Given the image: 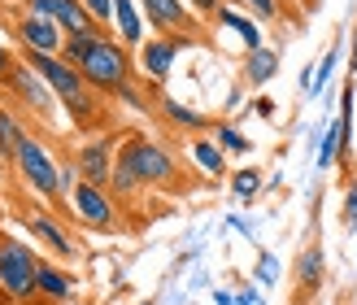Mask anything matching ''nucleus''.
<instances>
[{
    "label": "nucleus",
    "mask_w": 357,
    "mask_h": 305,
    "mask_svg": "<svg viewBox=\"0 0 357 305\" xmlns=\"http://www.w3.org/2000/svg\"><path fill=\"white\" fill-rule=\"evenodd\" d=\"M22 61H26L35 75H40V79L52 87V96L66 105L75 122H92V118L100 114V105H96V96H92V87H87L83 75H79V66H70L61 52H22Z\"/></svg>",
    "instance_id": "nucleus-1"
},
{
    "label": "nucleus",
    "mask_w": 357,
    "mask_h": 305,
    "mask_svg": "<svg viewBox=\"0 0 357 305\" xmlns=\"http://www.w3.org/2000/svg\"><path fill=\"white\" fill-rule=\"evenodd\" d=\"M79 75L96 96H118L122 87H131V48L114 35H100L92 52L79 61Z\"/></svg>",
    "instance_id": "nucleus-2"
},
{
    "label": "nucleus",
    "mask_w": 357,
    "mask_h": 305,
    "mask_svg": "<svg viewBox=\"0 0 357 305\" xmlns=\"http://www.w3.org/2000/svg\"><path fill=\"white\" fill-rule=\"evenodd\" d=\"M118 166H127L139 188L149 184H178V161L157 144V140H144V135H127L118 144Z\"/></svg>",
    "instance_id": "nucleus-3"
},
{
    "label": "nucleus",
    "mask_w": 357,
    "mask_h": 305,
    "mask_svg": "<svg viewBox=\"0 0 357 305\" xmlns=\"http://www.w3.org/2000/svg\"><path fill=\"white\" fill-rule=\"evenodd\" d=\"M35 271H40V258L22 240H13V236L0 240V292L13 305L35 301Z\"/></svg>",
    "instance_id": "nucleus-4"
},
{
    "label": "nucleus",
    "mask_w": 357,
    "mask_h": 305,
    "mask_svg": "<svg viewBox=\"0 0 357 305\" xmlns=\"http://www.w3.org/2000/svg\"><path fill=\"white\" fill-rule=\"evenodd\" d=\"M13 166L17 174H22V184L35 192V196H44V201H57L61 196V179H57V161H52V153L40 144V140H22V149H17L13 157Z\"/></svg>",
    "instance_id": "nucleus-5"
},
{
    "label": "nucleus",
    "mask_w": 357,
    "mask_h": 305,
    "mask_svg": "<svg viewBox=\"0 0 357 305\" xmlns=\"http://www.w3.org/2000/svg\"><path fill=\"white\" fill-rule=\"evenodd\" d=\"M70 196V209H75V218L83 227H92V231H118V205H114V196L96 188V184H87V179H79L75 188L66 192Z\"/></svg>",
    "instance_id": "nucleus-6"
},
{
    "label": "nucleus",
    "mask_w": 357,
    "mask_h": 305,
    "mask_svg": "<svg viewBox=\"0 0 357 305\" xmlns=\"http://www.w3.org/2000/svg\"><path fill=\"white\" fill-rule=\"evenodd\" d=\"M5 87L26 105L31 114H40V118H48V122H57V96H52V87H48L40 75H35L26 61H13V70L5 75Z\"/></svg>",
    "instance_id": "nucleus-7"
},
{
    "label": "nucleus",
    "mask_w": 357,
    "mask_h": 305,
    "mask_svg": "<svg viewBox=\"0 0 357 305\" xmlns=\"http://www.w3.org/2000/svg\"><path fill=\"white\" fill-rule=\"evenodd\" d=\"M13 40L22 44V52H61L66 31H61L57 22H48L44 13L22 9V13L13 17Z\"/></svg>",
    "instance_id": "nucleus-8"
},
{
    "label": "nucleus",
    "mask_w": 357,
    "mask_h": 305,
    "mask_svg": "<svg viewBox=\"0 0 357 305\" xmlns=\"http://www.w3.org/2000/svg\"><path fill=\"white\" fill-rule=\"evenodd\" d=\"M118 144L109 135H96V140H87V144L75 153V170L79 179H87V184H96V188H109V174H114V157Z\"/></svg>",
    "instance_id": "nucleus-9"
},
{
    "label": "nucleus",
    "mask_w": 357,
    "mask_h": 305,
    "mask_svg": "<svg viewBox=\"0 0 357 305\" xmlns=\"http://www.w3.org/2000/svg\"><path fill=\"white\" fill-rule=\"evenodd\" d=\"M139 13H144V22L162 35H188L196 27V13L183 5V0H135Z\"/></svg>",
    "instance_id": "nucleus-10"
},
{
    "label": "nucleus",
    "mask_w": 357,
    "mask_h": 305,
    "mask_svg": "<svg viewBox=\"0 0 357 305\" xmlns=\"http://www.w3.org/2000/svg\"><path fill=\"white\" fill-rule=\"evenodd\" d=\"M183 44H188V35H157V40H144L139 44V66H144V75L162 83Z\"/></svg>",
    "instance_id": "nucleus-11"
},
{
    "label": "nucleus",
    "mask_w": 357,
    "mask_h": 305,
    "mask_svg": "<svg viewBox=\"0 0 357 305\" xmlns=\"http://www.w3.org/2000/svg\"><path fill=\"white\" fill-rule=\"evenodd\" d=\"M26 231L35 240H40L44 248H52L57 258H75V240H70V231L52 218V214H44V209H31L26 214Z\"/></svg>",
    "instance_id": "nucleus-12"
},
{
    "label": "nucleus",
    "mask_w": 357,
    "mask_h": 305,
    "mask_svg": "<svg viewBox=\"0 0 357 305\" xmlns=\"http://www.w3.org/2000/svg\"><path fill=\"white\" fill-rule=\"evenodd\" d=\"M26 9H31V13H44L48 22H57L66 35L92 27V17H87V9L79 5V0H26Z\"/></svg>",
    "instance_id": "nucleus-13"
},
{
    "label": "nucleus",
    "mask_w": 357,
    "mask_h": 305,
    "mask_svg": "<svg viewBox=\"0 0 357 305\" xmlns=\"http://www.w3.org/2000/svg\"><path fill=\"white\" fill-rule=\"evenodd\" d=\"M35 297H44L52 305H66L70 297H75V279H70L61 266L40 262V271H35Z\"/></svg>",
    "instance_id": "nucleus-14"
},
{
    "label": "nucleus",
    "mask_w": 357,
    "mask_h": 305,
    "mask_svg": "<svg viewBox=\"0 0 357 305\" xmlns=\"http://www.w3.org/2000/svg\"><path fill=\"white\" fill-rule=\"evenodd\" d=\"M323 244H305L301 248V258H296V297L301 301H310L318 292V283H323Z\"/></svg>",
    "instance_id": "nucleus-15"
},
{
    "label": "nucleus",
    "mask_w": 357,
    "mask_h": 305,
    "mask_svg": "<svg viewBox=\"0 0 357 305\" xmlns=\"http://www.w3.org/2000/svg\"><path fill=\"white\" fill-rule=\"evenodd\" d=\"M213 22H218L222 31H236L240 44H244V52H248V48H261V22H257V17H244L240 9L218 5V9H213Z\"/></svg>",
    "instance_id": "nucleus-16"
},
{
    "label": "nucleus",
    "mask_w": 357,
    "mask_h": 305,
    "mask_svg": "<svg viewBox=\"0 0 357 305\" xmlns=\"http://www.w3.org/2000/svg\"><path fill=\"white\" fill-rule=\"evenodd\" d=\"M114 31L127 48L144 44V13H139L135 0H114Z\"/></svg>",
    "instance_id": "nucleus-17"
},
{
    "label": "nucleus",
    "mask_w": 357,
    "mask_h": 305,
    "mask_svg": "<svg viewBox=\"0 0 357 305\" xmlns=\"http://www.w3.org/2000/svg\"><path fill=\"white\" fill-rule=\"evenodd\" d=\"M279 75V48H248L244 52V83L248 87H266Z\"/></svg>",
    "instance_id": "nucleus-18"
},
{
    "label": "nucleus",
    "mask_w": 357,
    "mask_h": 305,
    "mask_svg": "<svg viewBox=\"0 0 357 305\" xmlns=\"http://www.w3.org/2000/svg\"><path fill=\"white\" fill-rule=\"evenodd\" d=\"M192 161L201 166V174H209V179H222L227 174V153L218 149V140L213 135H196L192 140Z\"/></svg>",
    "instance_id": "nucleus-19"
},
{
    "label": "nucleus",
    "mask_w": 357,
    "mask_h": 305,
    "mask_svg": "<svg viewBox=\"0 0 357 305\" xmlns=\"http://www.w3.org/2000/svg\"><path fill=\"white\" fill-rule=\"evenodd\" d=\"M162 114H166V122H170L174 131H196V135L209 131V118L188 110V105H178V101H162Z\"/></svg>",
    "instance_id": "nucleus-20"
},
{
    "label": "nucleus",
    "mask_w": 357,
    "mask_h": 305,
    "mask_svg": "<svg viewBox=\"0 0 357 305\" xmlns=\"http://www.w3.org/2000/svg\"><path fill=\"white\" fill-rule=\"evenodd\" d=\"M100 35H105L100 27H87V31H70L66 40H61V57H66L70 66H79V61L87 57V52H92V44L100 40Z\"/></svg>",
    "instance_id": "nucleus-21"
},
{
    "label": "nucleus",
    "mask_w": 357,
    "mask_h": 305,
    "mask_svg": "<svg viewBox=\"0 0 357 305\" xmlns=\"http://www.w3.org/2000/svg\"><path fill=\"white\" fill-rule=\"evenodd\" d=\"M22 140H26V131H22V122H17V114L13 110H0V157L13 161L17 149H22Z\"/></svg>",
    "instance_id": "nucleus-22"
},
{
    "label": "nucleus",
    "mask_w": 357,
    "mask_h": 305,
    "mask_svg": "<svg viewBox=\"0 0 357 305\" xmlns=\"http://www.w3.org/2000/svg\"><path fill=\"white\" fill-rule=\"evenodd\" d=\"M335 161H344V144H340V122H327L323 131V144H318V170H331Z\"/></svg>",
    "instance_id": "nucleus-23"
},
{
    "label": "nucleus",
    "mask_w": 357,
    "mask_h": 305,
    "mask_svg": "<svg viewBox=\"0 0 357 305\" xmlns=\"http://www.w3.org/2000/svg\"><path fill=\"white\" fill-rule=\"evenodd\" d=\"M209 135L218 140V149H222V153H253V144H248V135H244V131H236L231 122H213V127H209Z\"/></svg>",
    "instance_id": "nucleus-24"
},
{
    "label": "nucleus",
    "mask_w": 357,
    "mask_h": 305,
    "mask_svg": "<svg viewBox=\"0 0 357 305\" xmlns=\"http://www.w3.org/2000/svg\"><path fill=\"white\" fill-rule=\"evenodd\" d=\"M231 192H236L240 201H253V196L261 192V174H257L253 166H248V170H240L236 179H231Z\"/></svg>",
    "instance_id": "nucleus-25"
},
{
    "label": "nucleus",
    "mask_w": 357,
    "mask_h": 305,
    "mask_svg": "<svg viewBox=\"0 0 357 305\" xmlns=\"http://www.w3.org/2000/svg\"><path fill=\"white\" fill-rule=\"evenodd\" d=\"M79 5L87 9L92 27H100V31H109V27H114V0H79Z\"/></svg>",
    "instance_id": "nucleus-26"
},
{
    "label": "nucleus",
    "mask_w": 357,
    "mask_h": 305,
    "mask_svg": "<svg viewBox=\"0 0 357 305\" xmlns=\"http://www.w3.org/2000/svg\"><path fill=\"white\" fill-rule=\"evenodd\" d=\"M109 192H118V196H131V192H139V179H135L127 166H118V161H114V174H109Z\"/></svg>",
    "instance_id": "nucleus-27"
},
{
    "label": "nucleus",
    "mask_w": 357,
    "mask_h": 305,
    "mask_svg": "<svg viewBox=\"0 0 357 305\" xmlns=\"http://www.w3.org/2000/svg\"><path fill=\"white\" fill-rule=\"evenodd\" d=\"M248 5V13H257V22H275L279 17V0H240Z\"/></svg>",
    "instance_id": "nucleus-28"
},
{
    "label": "nucleus",
    "mask_w": 357,
    "mask_h": 305,
    "mask_svg": "<svg viewBox=\"0 0 357 305\" xmlns=\"http://www.w3.org/2000/svg\"><path fill=\"white\" fill-rule=\"evenodd\" d=\"M275 279H279V262H275L271 253H261V262H257V283H266V288H271Z\"/></svg>",
    "instance_id": "nucleus-29"
},
{
    "label": "nucleus",
    "mask_w": 357,
    "mask_h": 305,
    "mask_svg": "<svg viewBox=\"0 0 357 305\" xmlns=\"http://www.w3.org/2000/svg\"><path fill=\"white\" fill-rule=\"evenodd\" d=\"M344 227L357 231V179H353L349 192H344Z\"/></svg>",
    "instance_id": "nucleus-30"
},
{
    "label": "nucleus",
    "mask_w": 357,
    "mask_h": 305,
    "mask_svg": "<svg viewBox=\"0 0 357 305\" xmlns=\"http://www.w3.org/2000/svg\"><path fill=\"white\" fill-rule=\"evenodd\" d=\"M335 61H340V48H327V57H323V66H318V83H314V87H323V83L331 79V70H335Z\"/></svg>",
    "instance_id": "nucleus-31"
},
{
    "label": "nucleus",
    "mask_w": 357,
    "mask_h": 305,
    "mask_svg": "<svg viewBox=\"0 0 357 305\" xmlns=\"http://www.w3.org/2000/svg\"><path fill=\"white\" fill-rule=\"evenodd\" d=\"M13 48H5V40H0V83H5V75H9V70H13Z\"/></svg>",
    "instance_id": "nucleus-32"
},
{
    "label": "nucleus",
    "mask_w": 357,
    "mask_h": 305,
    "mask_svg": "<svg viewBox=\"0 0 357 305\" xmlns=\"http://www.w3.org/2000/svg\"><path fill=\"white\" fill-rule=\"evenodd\" d=\"M183 5H188V9H196V13H213V9L222 5V0H183Z\"/></svg>",
    "instance_id": "nucleus-33"
},
{
    "label": "nucleus",
    "mask_w": 357,
    "mask_h": 305,
    "mask_svg": "<svg viewBox=\"0 0 357 305\" xmlns=\"http://www.w3.org/2000/svg\"><path fill=\"white\" fill-rule=\"evenodd\" d=\"M253 110H257L261 118H271V114H275V101H271V96H257V101H253Z\"/></svg>",
    "instance_id": "nucleus-34"
},
{
    "label": "nucleus",
    "mask_w": 357,
    "mask_h": 305,
    "mask_svg": "<svg viewBox=\"0 0 357 305\" xmlns=\"http://www.w3.org/2000/svg\"><path fill=\"white\" fill-rule=\"evenodd\" d=\"M236 305H261V292H257V288H244V292L236 297Z\"/></svg>",
    "instance_id": "nucleus-35"
},
{
    "label": "nucleus",
    "mask_w": 357,
    "mask_h": 305,
    "mask_svg": "<svg viewBox=\"0 0 357 305\" xmlns=\"http://www.w3.org/2000/svg\"><path fill=\"white\" fill-rule=\"evenodd\" d=\"M213 301H218V305H236V297H227V292H213Z\"/></svg>",
    "instance_id": "nucleus-36"
},
{
    "label": "nucleus",
    "mask_w": 357,
    "mask_h": 305,
    "mask_svg": "<svg viewBox=\"0 0 357 305\" xmlns=\"http://www.w3.org/2000/svg\"><path fill=\"white\" fill-rule=\"evenodd\" d=\"M353 70H357V35H353Z\"/></svg>",
    "instance_id": "nucleus-37"
}]
</instances>
